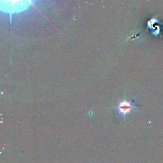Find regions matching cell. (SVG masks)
Listing matches in <instances>:
<instances>
[{"label": "cell", "instance_id": "cell-1", "mask_svg": "<svg viewBox=\"0 0 163 163\" xmlns=\"http://www.w3.org/2000/svg\"><path fill=\"white\" fill-rule=\"evenodd\" d=\"M134 108L135 107H133L132 105V102H129L124 100L122 102H119L117 109L120 114L125 116L128 113H131V110Z\"/></svg>", "mask_w": 163, "mask_h": 163}]
</instances>
